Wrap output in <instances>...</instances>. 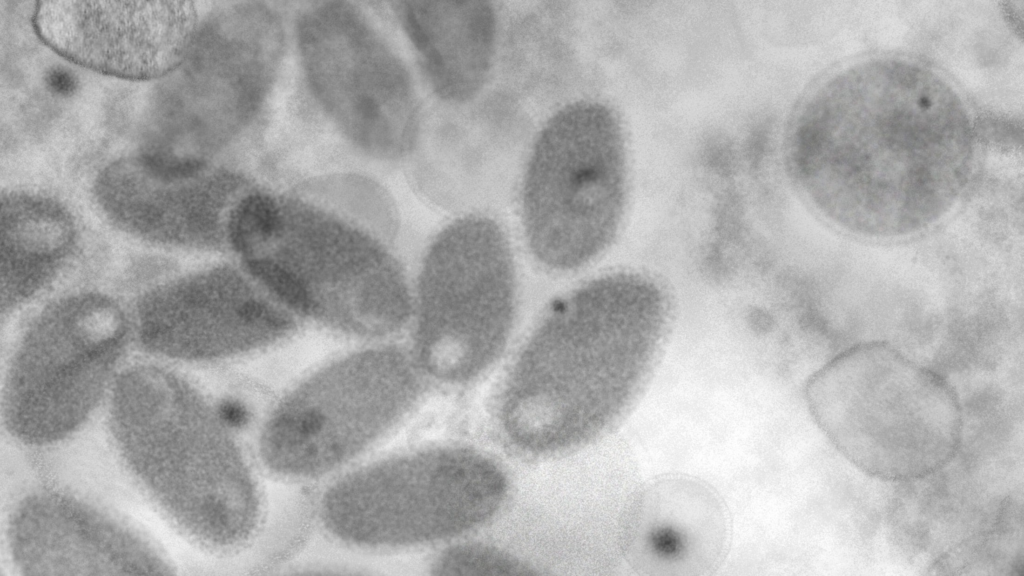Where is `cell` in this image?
Returning a JSON list of instances; mask_svg holds the SVG:
<instances>
[{
    "mask_svg": "<svg viewBox=\"0 0 1024 576\" xmlns=\"http://www.w3.org/2000/svg\"><path fill=\"white\" fill-rule=\"evenodd\" d=\"M412 365L384 351L349 359L319 375L271 416L261 453L274 470L324 473L351 458L395 423L417 393Z\"/></svg>",
    "mask_w": 1024,
    "mask_h": 576,
    "instance_id": "9c48e42d",
    "label": "cell"
},
{
    "mask_svg": "<svg viewBox=\"0 0 1024 576\" xmlns=\"http://www.w3.org/2000/svg\"><path fill=\"white\" fill-rule=\"evenodd\" d=\"M277 202L266 194L254 193L242 198L232 209L228 233L233 247L242 253L277 239L284 218Z\"/></svg>",
    "mask_w": 1024,
    "mask_h": 576,
    "instance_id": "ac0fdd59",
    "label": "cell"
},
{
    "mask_svg": "<svg viewBox=\"0 0 1024 576\" xmlns=\"http://www.w3.org/2000/svg\"><path fill=\"white\" fill-rule=\"evenodd\" d=\"M506 481L480 454L460 448L413 453L363 468L326 495L323 516L339 537L406 545L449 537L489 518Z\"/></svg>",
    "mask_w": 1024,
    "mask_h": 576,
    "instance_id": "8992f818",
    "label": "cell"
},
{
    "mask_svg": "<svg viewBox=\"0 0 1024 576\" xmlns=\"http://www.w3.org/2000/svg\"><path fill=\"white\" fill-rule=\"evenodd\" d=\"M420 288L424 367L450 382L477 376L501 351L511 326L514 273L503 231L482 216L448 225L427 255Z\"/></svg>",
    "mask_w": 1024,
    "mask_h": 576,
    "instance_id": "52a82bcc",
    "label": "cell"
},
{
    "mask_svg": "<svg viewBox=\"0 0 1024 576\" xmlns=\"http://www.w3.org/2000/svg\"><path fill=\"white\" fill-rule=\"evenodd\" d=\"M438 575H522L532 571L521 561L497 548L464 544L448 549L437 560Z\"/></svg>",
    "mask_w": 1024,
    "mask_h": 576,
    "instance_id": "d6986e66",
    "label": "cell"
},
{
    "mask_svg": "<svg viewBox=\"0 0 1024 576\" xmlns=\"http://www.w3.org/2000/svg\"><path fill=\"white\" fill-rule=\"evenodd\" d=\"M45 82L50 91L60 96H70L77 89V79L63 67H53L48 70Z\"/></svg>",
    "mask_w": 1024,
    "mask_h": 576,
    "instance_id": "44dd1931",
    "label": "cell"
},
{
    "mask_svg": "<svg viewBox=\"0 0 1024 576\" xmlns=\"http://www.w3.org/2000/svg\"><path fill=\"white\" fill-rule=\"evenodd\" d=\"M74 224L48 198L11 193L1 202L3 300L11 304L38 289L68 253Z\"/></svg>",
    "mask_w": 1024,
    "mask_h": 576,
    "instance_id": "e0dca14e",
    "label": "cell"
},
{
    "mask_svg": "<svg viewBox=\"0 0 1024 576\" xmlns=\"http://www.w3.org/2000/svg\"><path fill=\"white\" fill-rule=\"evenodd\" d=\"M400 16L435 94L449 103L474 98L491 70L494 7L482 1L402 2Z\"/></svg>",
    "mask_w": 1024,
    "mask_h": 576,
    "instance_id": "2e32d148",
    "label": "cell"
},
{
    "mask_svg": "<svg viewBox=\"0 0 1024 576\" xmlns=\"http://www.w3.org/2000/svg\"><path fill=\"white\" fill-rule=\"evenodd\" d=\"M124 333L120 310L101 296L77 297L47 311L11 367L4 413L12 433L43 444L81 425L99 399Z\"/></svg>",
    "mask_w": 1024,
    "mask_h": 576,
    "instance_id": "ba28073f",
    "label": "cell"
},
{
    "mask_svg": "<svg viewBox=\"0 0 1024 576\" xmlns=\"http://www.w3.org/2000/svg\"><path fill=\"white\" fill-rule=\"evenodd\" d=\"M227 175L196 159L145 153L111 164L99 177L103 208L131 232L166 242L205 240L224 206Z\"/></svg>",
    "mask_w": 1024,
    "mask_h": 576,
    "instance_id": "7c38bea8",
    "label": "cell"
},
{
    "mask_svg": "<svg viewBox=\"0 0 1024 576\" xmlns=\"http://www.w3.org/2000/svg\"><path fill=\"white\" fill-rule=\"evenodd\" d=\"M662 322L658 291L633 275L597 279L560 302L510 375L502 404L509 436L546 451L601 430L641 386Z\"/></svg>",
    "mask_w": 1024,
    "mask_h": 576,
    "instance_id": "7a4b0ae2",
    "label": "cell"
},
{
    "mask_svg": "<svg viewBox=\"0 0 1024 576\" xmlns=\"http://www.w3.org/2000/svg\"><path fill=\"white\" fill-rule=\"evenodd\" d=\"M635 569L649 575H698L717 567L728 537L716 493L697 480L669 477L636 493L624 527Z\"/></svg>",
    "mask_w": 1024,
    "mask_h": 576,
    "instance_id": "5bb4252c",
    "label": "cell"
},
{
    "mask_svg": "<svg viewBox=\"0 0 1024 576\" xmlns=\"http://www.w3.org/2000/svg\"><path fill=\"white\" fill-rule=\"evenodd\" d=\"M217 415L224 425L234 427L243 425L248 418L245 407L236 401L223 402Z\"/></svg>",
    "mask_w": 1024,
    "mask_h": 576,
    "instance_id": "7402d4cb",
    "label": "cell"
},
{
    "mask_svg": "<svg viewBox=\"0 0 1024 576\" xmlns=\"http://www.w3.org/2000/svg\"><path fill=\"white\" fill-rule=\"evenodd\" d=\"M12 553L25 574H162L166 563L140 537L63 495H35L16 511Z\"/></svg>",
    "mask_w": 1024,
    "mask_h": 576,
    "instance_id": "4fadbf2b",
    "label": "cell"
},
{
    "mask_svg": "<svg viewBox=\"0 0 1024 576\" xmlns=\"http://www.w3.org/2000/svg\"><path fill=\"white\" fill-rule=\"evenodd\" d=\"M805 394L832 445L875 478H923L959 449L963 423L956 392L887 344L845 350L810 378Z\"/></svg>",
    "mask_w": 1024,
    "mask_h": 576,
    "instance_id": "277c9868",
    "label": "cell"
},
{
    "mask_svg": "<svg viewBox=\"0 0 1024 576\" xmlns=\"http://www.w3.org/2000/svg\"><path fill=\"white\" fill-rule=\"evenodd\" d=\"M247 265L283 302L293 308L308 311L313 306L312 294L306 282L286 265L266 258L251 257Z\"/></svg>",
    "mask_w": 1024,
    "mask_h": 576,
    "instance_id": "ffe728a7",
    "label": "cell"
},
{
    "mask_svg": "<svg viewBox=\"0 0 1024 576\" xmlns=\"http://www.w3.org/2000/svg\"><path fill=\"white\" fill-rule=\"evenodd\" d=\"M234 279L212 272L151 293L140 310L141 337L151 349L180 358H208L253 345L248 327L267 326L272 308L236 296Z\"/></svg>",
    "mask_w": 1024,
    "mask_h": 576,
    "instance_id": "9a60e30c",
    "label": "cell"
},
{
    "mask_svg": "<svg viewBox=\"0 0 1024 576\" xmlns=\"http://www.w3.org/2000/svg\"><path fill=\"white\" fill-rule=\"evenodd\" d=\"M301 36L315 89L352 137L385 154L407 151L417 104L400 61L344 7L307 15Z\"/></svg>",
    "mask_w": 1024,
    "mask_h": 576,
    "instance_id": "30bf717a",
    "label": "cell"
},
{
    "mask_svg": "<svg viewBox=\"0 0 1024 576\" xmlns=\"http://www.w3.org/2000/svg\"><path fill=\"white\" fill-rule=\"evenodd\" d=\"M870 63L873 96L864 107L881 144L857 108L841 121L812 100L803 112L869 143L830 131L799 117L790 157L872 150L800 181L827 217L853 233L876 238L910 234L934 223L962 191L970 167L967 115L939 79L906 63ZM865 86L866 81H865Z\"/></svg>",
    "mask_w": 1024,
    "mask_h": 576,
    "instance_id": "6da1fadb",
    "label": "cell"
},
{
    "mask_svg": "<svg viewBox=\"0 0 1024 576\" xmlns=\"http://www.w3.org/2000/svg\"><path fill=\"white\" fill-rule=\"evenodd\" d=\"M622 129L605 105L581 100L558 110L533 145L523 182V219L537 258L580 266L611 240L625 189Z\"/></svg>",
    "mask_w": 1024,
    "mask_h": 576,
    "instance_id": "5b68a950",
    "label": "cell"
},
{
    "mask_svg": "<svg viewBox=\"0 0 1024 576\" xmlns=\"http://www.w3.org/2000/svg\"><path fill=\"white\" fill-rule=\"evenodd\" d=\"M112 425L140 479L188 531L215 545L243 541L256 491L224 424L185 383L154 367L116 383Z\"/></svg>",
    "mask_w": 1024,
    "mask_h": 576,
    "instance_id": "3957f363",
    "label": "cell"
},
{
    "mask_svg": "<svg viewBox=\"0 0 1024 576\" xmlns=\"http://www.w3.org/2000/svg\"><path fill=\"white\" fill-rule=\"evenodd\" d=\"M39 36L67 59L129 79H150L182 60L196 13L185 1H45L34 12Z\"/></svg>",
    "mask_w": 1024,
    "mask_h": 576,
    "instance_id": "8fae6325",
    "label": "cell"
}]
</instances>
